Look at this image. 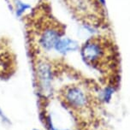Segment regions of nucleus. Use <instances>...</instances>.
<instances>
[{
    "label": "nucleus",
    "instance_id": "nucleus-5",
    "mask_svg": "<svg viewBox=\"0 0 130 130\" xmlns=\"http://www.w3.org/2000/svg\"><path fill=\"white\" fill-rule=\"evenodd\" d=\"M50 62L45 60H41L36 66L37 79L39 80V87L44 93H50L52 87L53 72Z\"/></svg>",
    "mask_w": 130,
    "mask_h": 130
},
{
    "label": "nucleus",
    "instance_id": "nucleus-2",
    "mask_svg": "<svg viewBox=\"0 0 130 130\" xmlns=\"http://www.w3.org/2000/svg\"><path fill=\"white\" fill-rule=\"evenodd\" d=\"M69 12L79 22L89 29L107 30L110 22L104 0H63Z\"/></svg>",
    "mask_w": 130,
    "mask_h": 130
},
{
    "label": "nucleus",
    "instance_id": "nucleus-6",
    "mask_svg": "<svg viewBox=\"0 0 130 130\" xmlns=\"http://www.w3.org/2000/svg\"><path fill=\"white\" fill-rule=\"evenodd\" d=\"M78 49L79 45L75 40L67 38V37H62L55 45L54 50L58 53H61V54H66V53L74 52Z\"/></svg>",
    "mask_w": 130,
    "mask_h": 130
},
{
    "label": "nucleus",
    "instance_id": "nucleus-1",
    "mask_svg": "<svg viewBox=\"0 0 130 130\" xmlns=\"http://www.w3.org/2000/svg\"><path fill=\"white\" fill-rule=\"evenodd\" d=\"M80 54L85 63L104 76L108 86L117 84L119 79L120 57L117 45L110 34L92 36L81 45Z\"/></svg>",
    "mask_w": 130,
    "mask_h": 130
},
{
    "label": "nucleus",
    "instance_id": "nucleus-7",
    "mask_svg": "<svg viewBox=\"0 0 130 130\" xmlns=\"http://www.w3.org/2000/svg\"><path fill=\"white\" fill-rule=\"evenodd\" d=\"M29 6L26 4H23L22 2L18 1L16 0L15 4V10L16 13V15H21L27 9H28Z\"/></svg>",
    "mask_w": 130,
    "mask_h": 130
},
{
    "label": "nucleus",
    "instance_id": "nucleus-4",
    "mask_svg": "<svg viewBox=\"0 0 130 130\" xmlns=\"http://www.w3.org/2000/svg\"><path fill=\"white\" fill-rule=\"evenodd\" d=\"M62 100L67 107L76 112L87 110L91 105V97L80 86L69 85L61 91Z\"/></svg>",
    "mask_w": 130,
    "mask_h": 130
},
{
    "label": "nucleus",
    "instance_id": "nucleus-3",
    "mask_svg": "<svg viewBox=\"0 0 130 130\" xmlns=\"http://www.w3.org/2000/svg\"><path fill=\"white\" fill-rule=\"evenodd\" d=\"M47 4H44L39 16L34 14L32 31L37 38L38 45L45 52L54 50L60 39L64 37L66 27L52 15Z\"/></svg>",
    "mask_w": 130,
    "mask_h": 130
},
{
    "label": "nucleus",
    "instance_id": "nucleus-10",
    "mask_svg": "<svg viewBox=\"0 0 130 130\" xmlns=\"http://www.w3.org/2000/svg\"><path fill=\"white\" fill-rule=\"evenodd\" d=\"M15 1H16V0H15Z\"/></svg>",
    "mask_w": 130,
    "mask_h": 130
},
{
    "label": "nucleus",
    "instance_id": "nucleus-9",
    "mask_svg": "<svg viewBox=\"0 0 130 130\" xmlns=\"http://www.w3.org/2000/svg\"><path fill=\"white\" fill-rule=\"evenodd\" d=\"M34 130H39V129H34Z\"/></svg>",
    "mask_w": 130,
    "mask_h": 130
},
{
    "label": "nucleus",
    "instance_id": "nucleus-8",
    "mask_svg": "<svg viewBox=\"0 0 130 130\" xmlns=\"http://www.w3.org/2000/svg\"><path fill=\"white\" fill-rule=\"evenodd\" d=\"M0 118H1V121L3 122L4 124H5V125H10V124H11L10 120L6 117L5 114L3 112V110H2L1 109H0Z\"/></svg>",
    "mask_w": 130,
    "mask_h": 130
}]
</instances>
